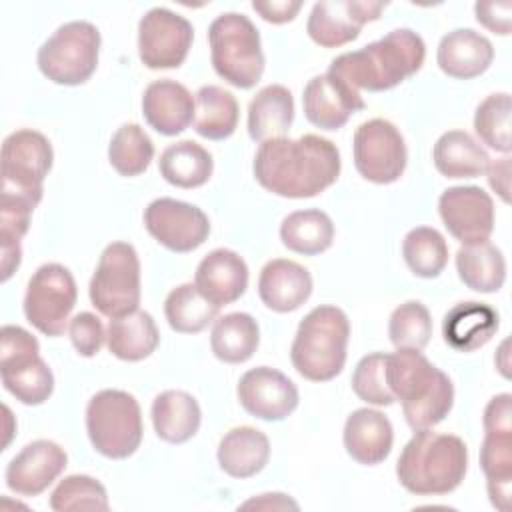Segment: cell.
I'll return each mask as SVG.
<instances>
[{"mask_svg":"<svg viewBox=\"0 0 512 512\" xmlns=\"http://www.w3.org/2000/svg\"><path fill=\"white\" fill-rule=\"evenodd\" d=\"M340 168L336 144L318 134L266 140L252 164L256 182L282 198L318 196L338 180Z\"/></svg>","mask_w":512,"mask_h":512,"instance_id":"cell-1","label":"cell"},{"mask_svg":"<svg viewBox=\"0 0 512 512\" xmlns=\"http://www.w3.org/2000/svg\"><path fill=\"white\" fill-rule=\"evenodd\" d=\"M424 58L426 44L422 36L410 28H396L360 50L336 56L328 72L358 92H384L414 76Z\"/></svg>","mask_w":512,"mask_h":512,"instance_id":"cell-2","label":"cell"},{"mask_svg":"<svg viewBox=\"0 0 512 512\" xmlns=\"http://www.w3.org/2000/svg\"><path fill=\"white\" fill-rule=\"evenodd\" d=\"M386 382L402 404L408 426L416 430L440 424L454 404L452 380L422 350H396L386 356Z\"/></svg>","mask_w":512,"mask_h":512,"instance_id":"cell-3","label":"cell"},{"mask_svg":"<svg viewBox=\"0 0 512 512\" xmlns=\"http://www.w3.org/2000/svg\"><path fill=\"white\" fill-rule=\"evenodd\" d=\"M468 468V448L454 434L432 428L416 430L396 462L400 484L416 496H442L454 492Z\"/></svg>","mask_w":512,"mask_h":512,"instance_id":"cell-4","label":"cell"},{"mask_svg":"<svg viewBox=\"0 0 512 512\" xmlns=\"http://www.w3.org/2000/svg\"><path fill=\"white\" fill-rule=\"evenodd\" d=\"M350 322L338 306L312 308L298 324L290 360L296 372L310 382L336 378L346 364Z\"/></svg>","mask_w":512,"mask_h":512,"instance_id":"cell-5","label":"cell"},{"mask_svg":"<svg viewBox=\"0 0 512 512\" xmlns=\"http://www.w3.org/2000/svg\"><path fill=\"white\" fill-rule=\"evenodd\" d=\"M210 60L214 72L228 84L248 90L264 72V52L258 28L238 12H226L208 28Z\"/></svg>","mask_w":512,"mask_h":512,"instance_id":"cell-6","label":"cell"},{"mask_svg":"<svg viewBox=\"0 0 512 512\" xmlns=\"http://www.w3.org/2000/svg\"><path fill=\"white\" fill-rule=\"evenodd\" d=\"M86 432L98 454L112 460L132 456L144 432L138 400L114 388L96 392L86 406Z\"/></svg>","mask_w":512,"mask_h":512,"instance_id":"cell-7","label":"cell"},{"mask_svg":"<svg viewBox=\"0 0 512 512\" xmlns=\"http://www.w3.org/2000/svg\"><path fill=\"white\" fill-rule=\"evenodd\" d=\"M38 340L24 328L0 330V376L4 388L22 404H44L54 390V374L40 358Z\"/></svg>","mask_w":512,"mask_h":512,"instance_id":"cell-8","label":"cell"},{"mask_svg":"<svg viewBox=\"0 0 512 512\" xmlns=\"http://www.w3.org/2000/svg\"><path fill=\"white\" fill-rule=\"evenodd\" d=\"M100 32L86 20L62 24L40 48L38 68L54 84L78 86L96 72Z\"/></svg>","mask_w":512,"mask_h":512,"instance_id":"cell-9","label":"cell"},{"mask_svg":"<svg viewBox=\"0 0 512 512\" xmlns=\"http://www.w3.org/2000/svg\"><path fill=\"white\" fill-rule=\"evenodd\" d=\"M88 292L92 306L108 318L126 316L138 310L140 260L132 244L112 242L104 248Z\"/></svg>","mask_w":512,"mask_h":512,"instance_id":"cell-10","label":"cell"},{"mask_svg":"<svg viewBox=\"0 0 512 512\" xmlns=\"http://www.w3.org/2000/svg\"><path fill=\"white\" fill-rule=\"evenodd\" d=\"M78 290L74 276L62 264H42L28 280L24 294V316L42 334L56 338L70 324Z\"/></svg>","mask_w":512,"mask_h":512,"instance_id":"cell-11","label":"cell"},{"mask_svg":"<svg viewBox=\"0 0 512 512\" xmlns=\"http://www.w3.org/2000/svg\"><path fill=\"white\" fill-rule=\"evenodd\" d=\"M50 140L36 130H16L2 144V194L24 196L40 204L42 182L52 168Z\"/></svg>","mask_w":512,"mask_h":512,"instance_id":"cell-12","label":"cell"},{"mask_svg":"<svg viewBox=\"0 0 512 512\" xmlns=\"http://www.w3.org/2000/svg\"><path fill=\"white\" fill-rule=\"evenodd\" d=\"M352 152L358 174L368 182L392 184L406 170L404 136L390 120L372 118L362 122L354 132Z\"/></svg>","mask_w":512,"mask_h":512,"instance_id":"cell-13","label":"cell"},{"mask_svg":"<svg viewBox=\"0 0 512 512\" xmlns=\"http://www.w3.org/2000/svg\"><path fill=\"white\" fill-rule=\"evenodd\" d=\"M192 40V24L168 8H152L140 18L138 54L142 64L150 70L182 66Z\"/></svg>","mask_w":512,"mask_h":512,"instance_id":"cell-14","label":"cell"},{"mask_svg":"<svg viewBox=\"0 0 512 512\" xmlns=\"http://www.w3.org/2000/svg\"><path fill=\"white\" fill-rule=\"evenodd\" d=\"M144 226L158 244L178 254L196 250L210 234L208 216L198 206L174 198L152 200L144 210Z\"/></svg>","mask_w":512,"mask_h":512,"instance_id":"cell-15","label":"cell"},{"mask_svg":"<svg viewBox=\"0 0 512 512\" xmlns=\"http://www.w3.org/2000/svg\"><path fill=\"white\" fill-rule=\"evenodd\" d=\"M386 2L324 0L310 10L306 32L322 48H340L360 36L364 24L380 18Z\"/></svg>","mask_w":512,"mask_h":512,"instance_id":"cell-16","label":"cell"},{"mask_svg":"<svg viewBox=\"0 0 512 512\" xmlns=\"http://www.w3.org/2000/svg\"><path fill=\"white\" fill-rule=\"evenodd\" d=\"M438 212L446 230L462 244L484 242L494 230V202L480 186H452L440 194Z\"/></svg>","mask_w":512,"mask_h":512,"instance_id":"cell-17","label":"cell"},{"mask_svg":"<svg viewBox=\"0 0 512 512\" xmlns=\"http://www.w3.org/2000/svg\"><path fill=\"white\" fill-rule=\"evenodd\" d=\"M240 406L254 418L278 422L298 406L296 384L276 368L258 366L244 372L236 386Z\"/></svg>","mask_w":512,"mask_h":512,"instance_id":"cell-18","label":"cell"},{"mask_svg":"<svg viewBox=\"0 0 512 512\" xmlns=\"http://www.w3.org/2000/svg\"><path fill=\"white\" fill-rule=\"evenodd\" d=\"M306 120L322 130L342 128L354 112L366 108L364 98L342 78L326 72L314 76L302 92Z\"/></svg>","mask_w":512,"mask_h":512,"instance_id":"cell-19","label":"cell"},{"mask_svg":"<svg viewBox=\"0 0 512 512\" xmlns=\"http://www.w3.org/2000/svg\"><path fill=\"white\" fill-rule=\"evenodd\" d=\"M66 450L52 440L26 444L6 466V486L20 496L42 494L66 468Z\"/></svg>","mask_w":512,"mask_h":512,"instance_id":"cell-20","label":"cell"},{"mask_svg":"<svg viewBox=\"0 0 512 512\" xmlns=\"http://www.w3.org/2000/svg\"><path fill=\"white\" fill-rule=\"evenodd\" d=\"M142 114L148 126L158 134L176 136L192 124L196 116V102L184 84L160 78L146 86L142 96Z\"/></svg>","mask_w":512,"mask_h":512,"instance_id":"cell-21","label":"cell"},{"mask_svg":"<svg viewBox=\"0 0 512 512\" xmlns=\"http://www.w3.org/2000/svg\"><path fill=\"white\" fill-rule=\"evenodd\" d=\"M194 284L206 300L222 308L236 302L246 292L248 266L234 250L216 248L200 260Z\"/></svg>","mask_w":512,"mask_h":512,"instance_id":"cell-22","label":"cell"},{"mask_svg":"<svg viewBox=\"0 0 512 512\" xmlns=\"http://www.w3.org/2000/svg\"><path fill=\"white\" fill-rule=\"evenodd\" d=\"M494 60L492 42L472 28H456L442 36L436 62L440 70L456 80H470L484 74Z\"/></svg>","mask_w":512,"mask_h":512,"instance_id":"cell-23","label":"cell"},{"mask_svg":"<svg viewBox=\"0 0 512 512\" xmlns=\"http://www.w3.org/2000/svg\"><path fill=\"white\" fill-rule=\"evenodd\" d=\"M310 294L312 276L294 260L274 258L260 272L258 296L266 308L274 312H294L310 298Z\"/></svg>","mask_w":512,"mask_h":512,"instance_id":"cell-24","label":"cell"},{"mask_svg":"<svg viewBox=\"0 0 512 512\" xmlns=\"http://www.w3.org/2000/svg\"><path fill=\"white\" fill-rule=\"evenodd\" d=\"M342 438L352 460L364 466H376L388 458L394 442V430L380 410L358 408L346 418Z\"/></svg>","mask_w":512,"mask_h":512,"instance_id":"cell-25","label":"cell"},{"mask_svg":"<svg viewBox=\"0 0 512 512\" xmlns=\"http://www.w3.org/2000/svg\"><path fill=\"white\" fill-rule=\"evenodd\" d=\"M498 330V312L484 302H458L442 320L444 342L456 352L482 348Z\"/></svg>","mask_w":512,"mask_h":512,"instance_id":"cell-26","label":"cell"},{"mask_svg":"<svg viewBox=\"0 0 512 512\" xmlns=\"http://www.w3.org/2000/svg\"><path fill=\"white\" fill-rule=\"evenodd\" d=\"M294 120V98L282 84L258 90L248 104V134L254 142L286 138Z\"/></svg>","mask_w":512,"mask_h":512,"instance_id":"cell-27","label":"cell"},{"mask_svg":"<svg viewBox=\"0 0 512 512\" xmlns=\"http://www.w3.org/2000/svg\"><path fill=\"white\" fill-rule=\"evenodd\" d=\"M202 410L196 398L184 390H164L152 402V424L160 440L188 442L200 428Z\"/></svg>","mask_w":512,"mask_h":512,"instance_id":"cell-28","label":"cell"},{"mask_svg":"<svg viewBox=\"0 0 512 512\" xmlns=\"http://www.w3.org/2000/svg\"><path fill=\"white\" fill-rule=\"evenodd\" d=\"M218 464L232 478L258 474L270 458L268 436L252 426H238L224 434L218 444Z\"/></svg>","mask_w":512,"mask_h":512,"instance_id":"cell-29","label":"cell"},{"mask_svg":"<svg viewBox=\"0 0 512 512\" xmlns=\"http://www.w3.org/2000/svg\"><path fill=\"white\" fill-rule=\"evenodd\" d=\"M436 170L446 178H478L490 164L488 152L464 130L444 132L432 150Z\"/></svg>","mask_w":512,"mask_h":512,"instance_id":"cell-30","label":"cell"},{"mask_svg":"<svg viewBox=\"0 0 512 512\" xmlns=\"http://www.w3.org/2000/svg\"><path fill=\"white\" fill-rule=\"evenodd\" d=\"M108 350L124 362H140L148 358L158 342L160 334L154 318L144 310H134L126 316L110 318L106 330Z\"/></svg>","mask_w":512,"mask_h":512,"instance_id":"cell-31","label":"cell"},{"mask_svg":"<svg viewBox=\"0 0 512 512\" xmlns=\"http://www.w3.org/2000/svg\"><path fill=\"white\" fill-rule=\"evenodd\" d=\"M456 270L460 280L474 292H498L506 280V260L492 242L464 244L456 252Z\"/></svg>","mask_w":512,"mask_h":512,"instance_id":"cell-32","label":"cell"},{"mask_svg":"<svg viewBox=\"0 0 512 512\" xmlns=\"http://www.w3.org/2000/svg\"><path fill=\"white\" fill-rule=\"evenodd\" d=\"M160 176L176 188L204 186L214 170L212 154L194 140H180L164 148L158 160Z\"/></svg>","mask_w":512,"mask_h":512,"instance_id":"cell-33","label":"cell"},{"mask_svg":"<svg viewBox=\"0 0 512 512\" xmlns=\"http://www.w3.org/2000/svg\"><path fill=\"white\" fill-rule=\"evenodd\" d=\"M480 468L486 474V490L492 506L508 512L512 492V430L484 432Z\"/></svg>","mask_w":512,"mask_h":512,"instance_id":"cell-34","label":"cell"},{"mask_svg":"<svg viewBox=\"0 0 512 512\" xmlns=\"http://www.w3.org/2000/svg\"><path fill=\"white\" fill-rule=\"evenodd\" d=\"M258 342V322L250 314L230 312L214 320L210 348L218 360L226 364H242L254 356Z\"/></svg>","mask_w":512,"mask_h":512,"instance_id":"cell-35","label":"cell"},{"mask_svg":"<svg viewBox=\"0 0 512 512\" xmlns=\"http://www.w3.org/2000/svg\"><path fill=\"white\" fill-rule=\"evenodd\" d=\"M194 130L206 140H226L238 126V100L222 86H202L196 96Z\"/></svg>","mask_w":512,"mask_h":512,"instance_id":"cell-36","label":"cell"},{"mask_svg":"<svg viewBox=\"0 0 512 512\" xmlns=\"http://www.w3.org/2000/svg\"><path fill=\"white\" fill-rule=\"evenodd\" d=\"M280 240L290 252L316 256L332 246L334 224L330 216L318 208L296 210L282 220Z\"/></svg>","mask_w":512,"mask_h":512,"instance_id":"cell-37","label":"cell"},{"mask_svg":"<svg viewBox=\"0 0 512 512\" xmlns=\"http://www.w3.org/2000/svg\"><path fill=\"white\" fill-rule=\"evenodd\" d=\"M218 306L206 300L196 284H180L164 300V316L174 332L198 334L218 318Z\"/></svg>","mask_w":512,"mask_h":512,"instance_id":"cell-38","label":"cell"},{"mask_svg":"<svg viewBox=\"0 0 512 512\" xmlns=\"http://www.w3.org/2000/svg\"><path fill=\"white\" fill-rule=\"evenodd\" d=\"M402 256L414 276L436 278L448 264V244L436 228L418 226L404 236Z\"/></svg>","mask_w":512,"mask_h":512,"instance_id":"cell-39","label":"cell"},{"mask_svg":"<svg viewBox=\"0 0 512 512\" xmlns=\"http://www.w3.org/2000/svg\"><path fill=\"white\" fill-rule=\"evenodd\" d=\"M154 158V144L138 124H122L108 146V160L120 176L142 174Z\"/></svg>","mask_w":512,"mask_h":512,"instance_id":"cell-40","label":"cell"},{"mask_svg":"<svg viewBox=\"0 0 512 512\" xmlns=\"http://www.w3.org/2000/svg\"><path fill=\"white\" fill-rule=\"evenodd\" d=\"M510 94L496 92L486 96L474 112V132L488 148L508 154L510 142Z\"/></svg>","mask_w":512,"mask_h":512,"instance_id":"cell-41","label":"cell"},{"mask_svg":"<svg viewBox=\"0 0 512 512\" xmlns=\"http://www.w3.org/2000/svg\"><path fill=\"white\" fill-rule=\"evenodd\" d=\"M388 336L396 350H424L432 338V318L418 300L394 308L388 322Z\"/></svg>","mask_w":512,"mask_h":512,"instance_id":"cell-42","label":"cell"},{"mask_svg":"<svg viewBox=\"0 0 512 512\" xmlns=\"http://www.w3.org/2000/svg\"><path fill=\"white\" fill-rule=\"evenodd\" d=\"M50 508L56 512L70 510H108V494L102 482L86 474H72L60 480L50 494Z\"/></svg>","mask_w":512,"mask_h":512,"instance_id":"cell-43","label":"cell"},{"mask_svg":"<svg viewBox=\"0 0 512 512\" xmlns=\"http://www.w3.org/2000/svg\"><path fill=\"white\" fill-rule=\"evenodd\" d=\"M386 356L384 352H372L360 358L354 368L352 390L366 404L390 406L396 402L386 382Z\"/></svg>","mask_w":512,"mask_h":512,"instance_id":"cell-44","label":"cell"},{"mask_svg":"<svg viewBox=\"0 0 512 512\" xmlns=\"http://www.w3.org/2000/svg\"><path fill=\"white\" fill-rule=\"evenodd\" d=\"M68 334L72 340V346L76 352L84 358H92L100 352L106 332L100 322V318L92 312H80L74 318H70Z\"/></svg>","mask_w":512,"mask_h":512,"instance_id":"cell-45","label":"cell"},{"mask_svg":"<svg viewBox=\"0 0 512 512\" xmlns=\"http://www.w3.org/2000/svg\"><path fill=\"white\" fill-rule=\"evenodd\" d=\"M474 14L478 24L498 36H508L512 30V2H476Z\"/></svg>","mask_w":512,"mask_h":512,"instance_id":"cell-46","label":"cell"},{"mask_svg":"<svg viewBox=\"0 0 512 512\" xmlns=\"http://www.w3.org/2000/svg\"><path fill=\"white\" fill-rule=\"evenodd\" d=\"M300 0H272V2H252V10L258 12L266 22L272 24H286L296 18L300 12Z\"/></svg>","mask_w":512,"mask_h":512,"instance_id":"cell-47","label":"cell"},{"mask_svg":"<svg viewBox=\"0 0 512 512\" xmlns=\"http://www.w3.org/2000/svg\"><path fill=\"white\" fill-rule=\"evenodd\" d=\"M488 172V184L490 188L502 198V202H510V158L504 156L500 160H494L486 168Z\"/></svg>","mask_w":512,"mask_h":512,"instance_id":"cell-48","label":"cell"},{"mask_svg":"<svg viewBox=\"0 0 512 512\" xmlns=\"http://www.w3.org/2000/svg\"><path fill=\"white\" fill-rule=\"evenodd\" d=\"M298 508V504L294 500H290L286 494H260V498L248 500L242 504V508Z\"/></svg>","mask_w":512,"mask_h":512,"instance_id":"cell-49","label":"cell"},{"mask_svg":"<svg viewBox=\"0 0 512 512\" xmlns=\"http://www.w3.org/2000/svg\"><path fill=\"white\" fill-rule=\"evenodd\" d=\"M506 348H508V340H506V342H502V346H500V354H502V356H506V354H508V352H506ZM498 368H500V372H502V376H504V378H508V376H510V372H508V362L500 364Z\"/></svg>","mask_w":512,"mask_h":512,"instance_id":"cell-50","label":"cell"}]
</instances>
